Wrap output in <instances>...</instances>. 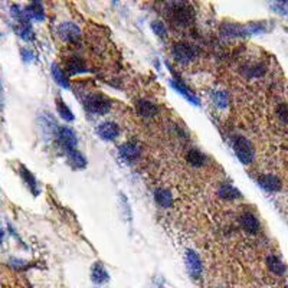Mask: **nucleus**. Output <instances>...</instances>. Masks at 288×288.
<instances>
[{
	"mask_svg": "<svg viewBox=\"0 0 288 288\" xmlns=\"http://www.w3.org/2000/svg\"><path fill=\"white\" fill-rule=\"evenodd\" d=\"M154 200L156 203L163 208V209H168V208H172L175 200H173V196L169 192L168 189H163V187H158L154 190Z\"/></svg>",
	"mask_w": 288,
	"mask_h": 288,
	"instance_id": "17",
	"label": "nucleus"
},
{
	"mask_svg": "<svg viewBox=\"0 0 288 288\" xmlns=\"http://www.w3.org/2000/svg\"><path fill=\"white\" fill-rule=\"evenodd\" d=\"M18 35L23 40H33V30H32V25L30 22H23V23H18V28H16Z\"/></svg>",
	"mask_w": 288,
	"mask_h": 288,
	"instance_id": "26",
	"label": "nucleus"
},
{
	"mask_svg": "<svg viewBox=\"0 0 288 288\" xmlns=\"http://www.w3.org/2000/svg\"><path fill=\"white\" fill-rule=\"evenodd\" d=\"M25 13L30 20H37V22H42L45 20V12H44V8L39 2H33V3H29L25 9Z\"/></svg>",
	"mask_w": 288,
	"mask_h": 288,
	"instance_id": "20",
	"label": "nucleus"
},
{
	"mask_svg": "<svg viewBox=\"0 0 288 288\" xmlns=\"http://www.w3.org/2000/svg\"><path fill=\"white\" fill-rule=\"evenodd\" d=\"M221 35L226 39H231V37L246 36L250 33H248L246 26H242L238 23H223L222 28H221Z\"/></svg>",
	"mask_w": 288,
	"mask_h": 288,
	"instance_id": "11",
	"label": "nucleus"
},
{
	"mask_svg": "<svg viewBox=\"0 0 288 288\" xmlns=\"http://www.w3.org/2000/svg\"><path fill=\"white\" fill-rule=\"evenodd\" d=\"M51 74L54 76V79H55V83L59 87H62V88H69V81H68V76H66L65 71L61 68L59 65H54L51 66Z\"/></svg>",
	"mask_w": 288,
	"mask_h": 288,
	"instance_id": "23",
	"label": "nucleus"
},
{
	"mask_svg": "<svg viewBox=\"0 0 288 288\" xmlns=\"http://www.w3.org/2000/svg\"><path fill=\"white\" fill-rule=\"evenodd\" d=\"M151 30H153L158 37H161V39L168 36V28H166V25H164L163 22H158V20L153 22V23H151Z\"/></svg>",
	"mask_w": 288,
	"mask_h": 288,
	"instance_id": "28",
	"label": "nucleus"
},
{
	"mask_svg": "<svg viewBox=\"0 0 288 288\" xmlns=\"http://www.w3.org/2000/svg\"><path fill=\"white\" fill-rule=\"evenodd\" d=\"M10 267L18 271L28 270L29 262H26V261H22V260H16V258H12V260H10Z\"/></svg>",
	"mask_w": 288,
	"mask_h": 288,
	"instance_id": "29",
	"label": "nucleus"
},
{
	"mask_svg": "<svg viewBox=\"0 0 288 288\" xmlns=\"http://www.w3.org/2000/svg\"><path fill=\"white\" fill-rule=\"evenodd\" d=\"M120 133V126L114 121H105V122L100 124L97 129V134L105 141H112V140L118 139Z\"/></svg>",
	"mask_w": 288,
	"mask_h": 288,
	"instance_id": "8",
	"label": "nucleus"
},
{
	"mask_svg": "<svg viewBox=\"0 0 288 288\" xmlns=\"http://www.w3.org/2000/svg\"><path fill=\"white\" fill-rule=\"evenodd\" d=\"M56 111L59 114V117L61 118H64L65 121H74V114L71 111V108L68 107L65 104V101L61 98V97H58L56 98Z\"/></svg>",
	"mask_w": 288,
	"mask_h": 288,
	"instance_id": "25",
	"label": "nucleus"
},
{
	"mask_svg": "<svg viewBox=\"0 0 288 288\" xmlns=\"http://www.w3.org/2000/svg\"><path fill=\"white\" fill-rule=\"evenodd\" d=\"M83 102L85 111L93 115H104L111 110V101L101 94H90Z\"/></svg>",
	"mask_w": 288,
	"mask_h": 288,
	"instance_id": "1",
	"label": "nucleus"
},
{
	"mask_svg": "<svg viewBox=\"0 0 288 288\" xmlns=\"http://www.w3.org/2000/svg\"><path fill=\"white\" fill-rule=\"evenodd\" d=\"M19 176L22 177L23 183L28 186V189L33 193V196L39 195V185H37L33 173H32L28 168H25L23 164H19Z\"/></svg>",
	"mask_w": 288,
	"mask_h": 288,
	"instance_id": "12",
	"label": "nucleus"
},
{
	"mask_svg": "<svg viewBox=\"0 0 288 288\" xmlns=\"http://www.w3.org/2000/svg\"><path fill=\"white\" fill-rule=\"evenodd\" d=\"M212 98H214L216 107H219V108H225L229 104V97H228V94L225 93V91H215L212 94Z\"/></svg>",
	"mask_w": 288,
	"mask_h": 288,
	"instance_id": "27",
	"label": "nucleus"
},
{
	"mask_svg": "<svg viewBox=\"0 0 288 288\" xmlns=\"http://www.w3.org/2000/svg\"><path fill=\"white\" fill-rule=\"evenodd\" d=\"M120 157L127 161V163H136L141 157V147L134 141H127L124 144H121L118 149Z\"/></svg>",
	"mask_w": 288,
	"mask_h": 288,
	"instance_id": "7",
	"label": "nucleus"
},
{
	"mask_svg": "<svg viewBox=\"0 0 288 288\" xmlns=\"http://www.w3.org/2000/svg\"><path fill=\"white\" fill-rule=\"evenodd\" d=\"M239 222H241L242 229H243L245 232L251 233V235H255V233L260 232V221H258V218L254 214H251V212L242 214L241 218H239Z\"/></svg>",
	"mask_w": 288,
	"mask_h": 288,
	"instance_id": "10",
	"label": "nucleus"
},
{
	"mask_svg": "<svg viewBox=\"0 0 288 288\" xmlns=\"http://www.w3.org/2000/svg\"><path fill=\"white\" fill-rule=\"evenodd\" d=\"M186 267L192 278H200L202 270H203V268H202V261H200L199 255H197L195 251H190V250H189V251L186 252Z\"/></svg>",
	"mask_w": 288,
	"mask_h": 288,
	"instance_id": "9",
	"label": "nucleus"
},
{
	"mask_svg": "<svg viewBox=\"0 0 288 288\" xmlns=\"http://www.w3.org/2000/svg\"><path fill=\"white\" fill-rule=\"evenodd\" d=\"M232 147L236 157L239 158V161L243 164H250L254 161L255 157V150L251 141L242 136H235L232 139Z\"/></svg>",
	"mask_w": 288,
	"mask_h": 288,
	"instance_id": "2",
	"label": "nucleus"
},
{
	"mask_svg": "<svg viewBox=\"0 0 288 288\" xmlns=\"http://www.w3.org/2000/svg\"><path fill=\"white\" fill-rule=\"evenodd\" d=\"M170 85L173 87L175 91H177L180 95H183L190 104H193V105H199V104H200L199 98H197L195 94L192 93V91H190L182 81H179V79H172V81H170Z\"/></svg>",
	"mask_w": 288,
	"mask_h": 288,
	"instance_id": "13",
	"label": "nucleus"
},
{
	"mask_svg": "<svg viewBox=\"0 0 288 288\" xmlns=\"http://www.w3.org/2000/svg\"><path fill=\"white\" fill-rule=\"evenodd\" d=\"M218 196L221 199H225V200H236V199H241V192L233 187L232 185L229 183H223L221 185V187L218 189Z\"/></svg>",
	"mask_w": 288,
	"mask_h": 288,
	"instance_id": "19",
	"label": "nucleus"
},
{
	"mask_svg": "<svg viewBox=\"0 0 288 288\" xmlns=\"http://www.w3.org/2000/svg\"><path fill=\"white\" fill-rule=\"evenodd\" d=\"M277 114H278L281 120L288 124V104H281L278 110H277Z\"/></svg>",
	"mask_w": 288,
	"mask_h": 288,
	"instance_id": "30",
	"label": "nucleus"
},
{
	"mask_svg": "<svg viewBox=\"0 0 288 288\" xmlns=\"http://www.w3.org/2000/svg\"><path fill=\"white\" fill-rule=\"evenodd\" d=\"M172 20L180 28H186L193 22V12L186 3H172Z\"/></svg>",
	"mask_w": 288,
	"mask_h": 288,
	"instance_id": "3",
	"label": "nucleus"
},
{
	"mask_svg": "<svg viewBox=\"0 0 288 288\" xmlns=\"http://www.w3.org/2000/svg\"><path fill=\"white\" fill-rule=\"evenodd\" d=\"M56 140H58L59 146L65 150V153L76 150L78 139H76V134H75V131L72 129H69V127H59V130L56 133Z\"/></svg>",
	"mask_w": 288,
	"mask_h": 288,
	"instance_id": "5",
	"label": "nucleus"
},
{
	"mask_svg": "<svg viewBox=\"0 0 288 288\" xmlns=\"http://www.w3.org/2000/svg\"><path fill=\"white\" fill-rule=\"evenodd\" d=\"M108 279H110V274L107 272L105 267L101 262H95L91 268V281L97 285H101V284H105Z\"/></svg>",
	"mask_w": 288,
	"mask_h": 288,
	"instance_id": "15",
	"label": "nucleus"
},
{
	"mask_svg": "<svg viewBox=\"0 0 288 288\" xmlns=\"http://www.w3.org/2000/svg\"><path fill=\"white\" fill-rule=\"evenodd\" d=\"M3 238H5V231H3L2 226H0V243L3 242Z\"/></svg>",
	"mask_w": 288,
	"mask_h": 288,
	"instance_id": "32",
	"label": "nucleus"
},
{
	"mask_svg": "<svg viewBox=\"0 0 288 288\" xmlns=\"http://www.w3.org/2000/svg\"><path fill=\"white\" fill-rule=\"evenodd\" d=\"M58 35L59 37L68 42V44H75L79 40L81 37V30L78 28V25H75L72 22H62L59 26H58Z\"/></svg>",
	"mask_w": 288,
	"mask_h": 288,
	"instance_id": "6",
	"label": "nucleus"
},
{
	"mask_svg": "<svg viewBox=\"0 0 288 288\" xmlns=\"http://www.w3.org/2000/svg\"><path fill=\"white\" fill-rule=\"evenodd\" d=\"M136 110L139 112V115L144 117V118H153L157 115V107L153 102L147 101V100H140L136 104Z\"/></svg>",
	"mask_w": 288,
	"mask_h": 288,
	"instance_id": "18",
	"label": "nucleus"
},
{
	"mask_svg": "<svg viewBox=\"0 0 288 288\" xmlns=\"http://www.w3.org/2000/svg\"><path fill=\"white\" fill-rule=\"evenodd\" d=\"M66 72L71 75H79L88 72V68L85 65V62L79 58V56H71L66 61Z\"/></svg>",
	"mask_w": 288,
	"mask_h": 288,
	"instance_id": "14",
	"label": "nucleus"
},
{
	"mask_svg": "<svg viewBox=\"0 0 288 288\" xmlns=\"http://www.w3.org/2000/svg\"><path fill=\"white\" fill-rule=\"evenodd\" d=\"M186 158H187V161H189L192 166H195V168H202V166L206 164V161H208L206 156H204L200 150H197V149L189 150L186 154Z\"/></svg>",
	"mask_w": 288,
	"mask_h": 288,
	"instance_id": "21",
	"label": "nucleus"
},
{
	"mask_svg": "<svg viewBox=\"0 0 288 288\" xmlns=\"http://www.w3.org/2000/svg\"><path fill=\"white\" fill-rule=\"evenodd\" d=\"M68 154V161H69V164L72 166L74 169H84L87 166V158L84 157V154L83 153H79L78 150H72V151H69V153H66Z\"/></svg>",
	"mask_w": 288,
	"mask_h": 288,
	"instance_id": "24",
	"label": "nucleus"
},
{
	"mask_svg": "<svg viewBox=\"0 0 288 288\" xmlns=\"http://www.w3.org/2000/svg\"><path fill=\"white\" fill-rule=\"evenodd\" d=\"M258 185L267 192H277L281 189V180L275 175H262L258 179Z\"/></svg>",
	"mask_w": 288,
	"mask_h": 288,
	"instance_id": "16",
	"label": "nucleus"
},
{
	"mask_svg": "<svg viewBox=\"0 0 288 288\" xmlns=\"http://www.w3.org/2000/svg\"><path fill=\"white\" fill-rule=\"evenodd\" d=\"M20 55H22L25 62H30L33 59V54L29 49H20Z\"/></svg>",
	"mask_w": 288,
	"mask_h": 288,
	"instance_id": "31",
	"label": "nucleus"
},
{
	"mask_svg": "<svg viewBox=\"0 0 288 288\" xmlns=\"http://www.w3.org/2000/svg\"><path fill=\"white\" fill-rule=\"evenodd\" d=\"M173 56L176 59L179 64H183V65H187L190 64L192 61H195L197 58V49H196L193 45L190 44H186V42H180V44H176L173 47Z\"/></svg>",
	"mask_w": 288,
	"mask_h": 288,
	"instance_id": "4",
	"label": "nucleus"
},
{
	"mask_svg": "<svg viewBox=\"0 0 288 288\" xmlns=\"http://www.w3.org/2000/svg\"><path fill=\"white\" fill-rule=\"evenodd\" d=\"M267 265H268L271 272L275 274V275H284L285 274V265L277 255H272V254L268 255L267 257Z\"/></svg>",
	"mask_w": 288,
	"mask_h": 288,
	"instance_id": "22",
	"label": "nucleus"
}]
</instances>
